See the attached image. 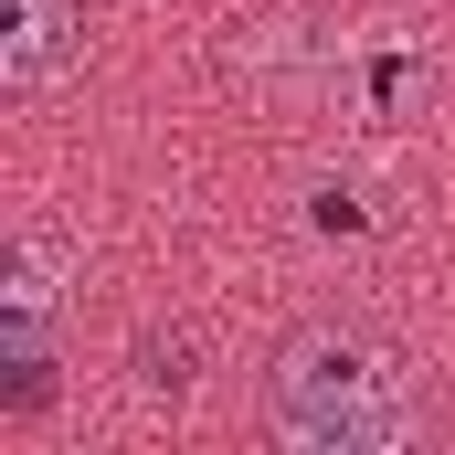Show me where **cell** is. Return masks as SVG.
I'll return each instance as SVG.
<instances>
[{
    "label": "cell",
    "instance_id": "cell-1",
    "mask_svg": "<svg viewBox=\"0 0 455 455\" xmlns=\"http://www.w3.org/2000/svg\"><path fill=\"white\" fill-rule=\"evenodd\" d=\"M265 413H275V445L286 455H392L413 435V392H403V360L371 339V329H297L275 349V381H265Z\"/></svg>",
    "mask_w": 455,
    "mask_h": 455
},
{
    "label": "cell",
    "instance_id": "cell-3",
    "mask_svg": "<svg viewBox=\"0 0 455 455\" xmlns=\"http://www.w3.org/2000/svg\"><path fill=\"white\" fill-rule=\"evenodd\" d=\"M138 381H148V392H180V381H191V349H180V339H170V349L148 339V349H138Z\"/></svg>",
    "mask_w": 455,
    "mask_h": 455
},
{
    "label": "cell",
    "instance_id": "cell-2",
    "mask_svg": "<svg viewBox=\"0 0 455 455\" xmlns=\"http://www.w3.org/2000/svg\"><path fill=\"white\" fill-rule=\"evenodd\" d=\"M75 53V0H0V85L43 96Z\"/></svg>",
    "mask_w": 455,
    "mask_h": 455
}]
</instances>
